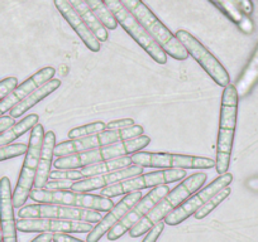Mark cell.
Listing matches in <instances>:
<instances>
[{"label": "cell", "mask_w": 258, "mask_h": 242, "mask_svg": "<svg viewBox=\"0 0 258 242\" xmlns=\"http://www.w3.org/2000/svg\"><path fill=\"white\" fill-rule=\"evenodd\" d=\"M61 86V81L59 80H51L47 83H44L43 86L38 87L37 90H34L33 92L29 93L23 101L18 103V105L14 106L11 111H9V116L12 118H18L22 115L27 112L28 110H31L33 106H36L37 103L41 102L43 98H46L47 96L51 95L52 92H54L56 90H58V87Z\"/></svg>", "instance_id": "cell-22"}, {"label": "cell", "mask_w": 258, "mask_h": 242, "mask_svg": "<svg viewBox=\"0 0 258 242\" xmlns=\"http://www.w3.org/2000/svg\"><path fill=\"white\" fill-rule=\"evenodd\" d=\"M141 135H143V128L141 125H133L128 129L115 130V132L105 130V132L98 133V134L90 135V137L81 138V139L58 143L54 148V155L57 158L68 157V155L76 154V153L88 152V150L115 144V143L123 142V140L133 139V138L141 137Z\"/></svg>", "instance_id": "cell-8"}, {"label": "cell", "mask_w": 258, "mask_h": 242, "mask_svg": "<svg viewBox=\"0 0 258 242\" xmlns=\"http://www.w3.org/2000/svg\"><path fill=\"white\" fill-rule=\"evenodd\" d=\"M69 3L71 4L76 13L79 14L81 19L86 23V26L90 28L94 36L98 38L99 42H106L109 39V32L106 31L105 26L100 22L93 9L84 2V0H69Z\"/></svg>", "instance_id": "cell-23"}, {"label": "cell", "mask_w": 258, "mask_h": 242, "mask_svg": "<svg viewBox=\"0 0 258 242\" xmlns=\"http://www.w3.org/2000/svg\"><path fill=\"white\" fill-rule=\"evenodd\" d=\"M135 124V120L132 118H121V120H114L109 121L108 124L105 125V130H111V132H115V130H123L128 129V128L133 127Z\"/></svg>", "instance_id": "cell-35"}, {"label": "cell", "mask_w": 258, "mask_h": 242, "mask_svg": "<svg viewBox=\"0 0 258 242\" xmlns=\"http://www.w3.org/2000/svg\"><path fill=\"white\" fill-rule=\"evenodd\" d=\"M14 118H12L11 116H2L0 117V133L6 132L8 128H11L12 125H14Z\"/></svg>", "instance_id": "cell-38"}, {"label": "cell", "mask_w": 258, "mask_h": 242, "mask_svg": "<svg viewBox=\"0 0 258 242\" xmlns=\"http://www.w3.org/2000/svg\"><path fill=\"white\" fill-rule=\"evenodd\" d=\"M21 219L27 218H53L63 221L86 222V223H99L103 218L100 212L91 209L74 208V207L59 206V204L37 203L26 206L18 211Z\"/></svg>", "instance_id": "cell-12"}, {"label": "cell", "mask_w": 258, "mask_h": 242, "mask_svg": "<svg viewBox=\"0 0 258 242\" xmlns=\"http://www.w3.org/2000/svg\"><path fill=\"white\" fill-rule=\"evenodd\" d=\"M230 192H232V189H230L229 187H225V188H223L222 191L218 192L217 194H214L212 198L208 199V201L205 202V203L203 204L199 209H198L197 213L194 214V216H195V218L197 219L205 218V217H207L209 213H212V212L214 211V209L217 208V207L219 206V204L222 203L224 199H227L228 197L230 196Z\"/></svg>", "instance_id": "cell-29"}, {"label": "cell", "mask_w": 258, "mask_h": 242, "mask_svg": "<svg viewBox=\"0 0 258 242\" xmlns=\"http://www.w3.org/2000/svg\"><path fill=\"white\" fill-rule=\"evenodd\" d=\"M83 174L80 170L78 169H56L51 170L49 173V180L54 179H62V180H81L83 179Z\"/></svg>", "instance_id": "cell-32"}, {"label": "cell", "mask_w": 258, "mask_h": 242, "mask_svg": "<svg viewBox=\"0 0 258 242\" xmlns=\"http://www.w3.org/2000/svg\"><path fill=\"white\" fill-rule=\"evenodd\" d=\"M44 129L42 124H37L32 129L31 138H29L28 149L26 152L23 167L17 182L16 189L13 192V206L14 208H21L28 199L33 188L34 179H36L37 170H38L39 155H41L42 144H43Z\"/></svg>", "instance_id": "cell-5"}, {"label": "cell", "mask_w": 258, "mask_h": 242, "mask_svg": "<svg viewBox=\"0 0 258 242\" xmlns=\"http://www.w3.org/2000/svg\"><path fill=\"white\" fill-rule=\"evenodd\" d=\"M247 187L252 189V191L258 192V178H252V179L248 180Z\"/></svg>", "instance_id": "cell-40"}, {"label": "cell", "mask_w": 258, "mask_h": 242, "mask_svg": "<svg viewBox=\"0 0 258 242\" xmlns=\"http://www.w3.org/2000/svg\"><path fill=\"white\" fill-rule=\"evenodd\" d=\"M74 183H75L74 180H62V179L48 180L42 189H46V191H51V192L70 191Z\"/></svg>", "instance_id": "cell-33"}, {"label": "cell", "mask_w": 258, "mask_h": 242, "mask_svg": "<svg viewBox=\"0 0 258 242\" xmlns=\"http://www.w3.org/2000/svg\"><path fill=\"white\" fill-rule=\"evenodd\" d=\"M232 173L227 172L224 173V174H220L217 179L213 180L209 186H207L200 192L198 191L197 193L192 194L190 198L186 199L178 208H176L175 211L171 212V213L165 218V223L168 224V226H177V224L185 222L188 217L197 213L198 209H199L208 199L212 198L214 194H217L218 192L222 191L225 187H229V184L232 183Z\"/></svg>", "instance_id": "cell-14"}, {"label": "cell", "mask_w": 258, "mask_h": 242, "mask_svg": "<svg viewBox=\"0 0 258 242\" xmlns=\"http://www.w3.org/2000/svg\"><path fill=\"white\" fill-rule=\"evenodd\" d=\"M27 149H28V145L22 144V143H18V144H9L7 145V147H2L0 148V162L26 154Z\"/></svg>", "instance_id": "cell-31"}, {"label": "cell", "mask_w": 258, "mask_h": 242, "mask_svg": "<svg viewBox=\"0 0 258 242\" xmlns=\"http://www.w3.org/2000/svg\"><path fill=\"white\" fill-rule=\"evenodd\" d=\"M142 198V194L141 192H132V193H128L120 202H119L116 206H114L110 211L108 212L105 217L101 218V221L99 223H96V226L91 229V232H89L88 236H86V242H99L101 239V237L104 234L108 233L124 216H125L126 212L132 208L135 204H137L138 202Z\"/></svg>", "instance_id": "cell-18"}, {"label": "cell", "mask_w": 258, "mask_h": 242, "mask_svg": "<svg viewBox=\"0 0 258 242\" xmlns=\"http://www.w3.org/2000/svg\"><path fill=\"white\" fill-rule=\"evenodd\" d=\"M186 174L187 173L185 169H162L157 170V172L147 173V174H141L101 189L100 196L111 199L114 197L121 196V194L140 192L141 189L180 182L186 177Z\"/></svg>", "instance_id": "cell-9"}, {"label": "cell", "mask_w": 258, "mask_h": 242, "mask_svg": "<svg viewBox=\"0 0 258 242\" xmlns=\"http://www.w3.org/2000/svg\"><path fill=\"white\" fill-rule=\"evenodd\" d=\"M54 148H56V134L53 132H47L43 138L41 155H39L38 170H37V175L33 184L36 189H42L44 184L48 182L52 162H53Z\"/></svg>", "instance_id": "cell-21"}, {"label": "cell", "mask_w": 258, "mask_h": 242, "mask_svg": "<svg viewBox=\"0 0 258 242\" xmlns=\"http://www.w3.org/2000/svg\"><path fill=\"white\" fill-rule=\"evenodd\" d=\"M104 3L109 8V11L113 13V16L115 17L118 24H120L124 31L142 47L143 51H146L152 57L155 62L160 63V65H165L167 62V54L165 53V51L145 31V28L140 24V22L123 6L120 0H104Z\"/></svg>", "instance_id": "cell-7"}, {"label": "cell", "mask_w": 258, "mask_h": 242, "mask_svg": "<svg viewBox=\"0 0 258 242\" xmlns=\"http://www.w3.org/2000/svg\"><path fill=\"white\" fill-rule=\"evenodd\" d=\"M129 165H132L131 155H129V157L118 158V159L106 160V162L95 163V164H91V165H88V167L81 168L80 172L84 178H89V177H95V175H99V174H104V173L123 169V168L129 167Z\"/></svg>", "instance_id": "cell-27"}, {"label": "cell", "mask_w": 258, "mask_h": 242, "mask_svg": "<svg viewBox=\"0 0 258 242\" xmlns=\"http://www.w3.org/2000/svg\"><path fill=\"white\" fill-rule=\"evenodd\" d=\"M17 86H18V80L16 77H7L3 81H0V101L8 93H11Z\"/></svg>", "instance_id": "cell-34"}, {"label": "cell", "mask_w": 258, "mask_h": 242, "mask_svg": "<svg viewBox=\"0 0 258 242\" xmlns=\"http://www.w3.org/2000/svg\"><path fill=\"white\" fill-rule=\"evenodd\" d=\"M53 239V234L51 233H41L38 237L33 239L32 242H52Z\"/></svg>", "instance_id": "cell-39"}, {"label": "cell", "mask_w": 258, "mask_h": 242, "mask_svg": "<svg viewBox=\"0 0 258 242\" xmlns=\"http://www.w3.org/2000/svg\"><path fill=\"white\" fill-rule=\"evenodd\" d=\"M0 231L3 242H18L17 221L14 218L13 192L8 177L0 179Z\"/></svg>", "instance_id": "cell-19"}, {"label": "cell", "mask_w": 258, "mask_h": 242, "mask_svg": "<svg viewBox=\"0 0 258 242\" xmlns=\"http://www.w3.org/2000/svg\"><path fill=\"white\" fill-rule=\"evenodd\" d=\"M39 117L37 113H31L27 117H24L23 120L18 121L14 125H12L11 128L6 130V132L0 133V148L7 147L11 143H13L14 140L18 139L19 137H22L23 134H26L28 130L33 129L37 124H38Z\"/></svg>", "instance_id": "cell-26"}, {"label": "cell", "mask_w": 258, "mask_h": 242, "mask_svg": "<svg viewBox=\"0 0 258 242\" xmlns=\"http://www.w3.org/2000/svg\"><path fill=\"white\" fill-rule=\"evenodd\" d=\"M143 169L145 168L141 167V165L133 164L126 168H123V169L104 173V174L95 175V177L85 178V179L75 182L73 184V187H71L70 191L78 192V193H89V192L98 191V189H104L106 187H110L113 184L119 183L121 180L141 175Z\"/></svg>", "instance_id": "cell-16"}, {"label": "cell", "mask_w": 258, "mask_h": 242, "mask_svg": "<svg viewBox=\"0 0 258 242\" xmlns=\"http://www.w3.org/2000/svg\"><path fill=\"white\" fill-rule=\"evenodd\" d=\"M52 242H84V241L75 238V237L70 236V234L58 233V234H53V239H52Z\"/></svg>", "instance_id": "cell-37"}, {"label": "cell", "mask_w": 258, "mask_h": 242, "mask_svg": "<svg viewBox=\"0 0 258 242\" xmlns=\"http://www.w3.org/2000/svg\"><path fill=\"white\" fill-rule=\"evenodd\" d=\"M163 228H165V222H158L157 224H155V226L146 233V237L143 238L142 242H157L161 233L163 232Z\"/></svg>", "instance_id": "cell-36"}, {"label": "cell", "mask_w": 258, "mask_h": 242, "mask_svg": "<svg viewBox=\"0 0 258 242\" xmlns=\"http://www.w3.org/2000/svg\"><path fill=\"white\" fill-rule=\"evenodd\" d=\"M176 38L180 41V43L187 51L188 56L192 57L198 63L203 67V70L213 78L215 83L220 87H227L230 83V76L227 72L224 67H223L222 63L210 53V51H208L203 43H200V41H198L190 32L180 31L176 32L175 34Z\"/></svg>", "instance_id": "cell-11"}, {"label": "cell", "mask_w": 258, "mask_h": 242, "mask_svg": "<svg viewBox=\"0 0 258 242\" xmlns=\"http://www.w3.org/2000/svg\"><path fill=\"white\" fill-rule=\"evenodd\" d=\"M151 143V138L147 135L133 138V139L123 140L115 144L106 145L98 149L88 150V152L76 153V154L59 157L53 162L56 169H81L95 163L106 162V160L118 159L121 157H129L131 154L141 152Z\"/></svg>", "instance_id": "cell-2"}, {"label": "cell", "mask_w": 258, "mask_h": 242, "mask_svg": "<svg viewBox=\"0 0 258 242\" xmlns=\"http://www.w3.org/2000/svg\"><path fill=\"white\" fill-rule=\"evenodd\" d=\"M29 198L36 203L59 204V206L74 207V208L91 209L96 212H109L114 207L110 198L101 197L100 194L78 193L73 191H46V189H32Z\"/></svg>", "instance_id": "cell-6"}, {"label": "cell", "mask_w": 258, "mask_h": 242, "mask_svg": "<svg viewBox=\"0 0 258 242\" xmlns=\"http://www.w3.org/2000/svg\"><path fill=\"white\" fill-rule=\"evenodd\" d=\"M0 242H3V234H2V231H0Z\"/></svg>", "instance_id": "cell-41"}, {"label": "cell", "mask_w": 258, "mask_h": 242, "mask_svg": "<svg viewBox=\"0 0 258 242\" xmlns=\"http://www.w3.org/2000/svg\"><path fill=\"white\" fill-rule=\"evenodd\" d=\"M84 2L93 9V12L98 16L101 23L105 26V28L110 29V31L118 28V22H116L113 13L109 11L108 7L105 6L104 0H84Z\"/></svg>", "instance_id": "cell-28"}, {"label": "cell", "mask_w": 258, "mask_h": 242, "mask_svg": "<svg viewBox=\"0 0 258 242\" xmlns=\"http://www.w3.org/2000/svg\"><path fill=\"white\" fill-rule=\"evenodd\" d=\"M105 125L106 124L103 123V121H94V123L83 125V127L74 128V129H71L70 132L68 133V138L69 140H76L81 139V138L90 137V135L105 132Z\"/></svg>", "instance_id": "cell-30"}, {"label": "cell", "mask_w": 258, "mask_h": 242, "mask_svg": "<svg viewBox=\"0 0 258 242\" xmlns=\"http://www.w3.org/2000/svg\"><path fill=\"white\" fill-rule=\"evenodd\" d=\"M54 75H56V70L53 67H44L34 73L33 76H31L23 83L17 86L11 93H8L3 100L0 101V117L4 116L6 112L11 111L14 106L18 105L21 101H23L29 93L43 86L48 81L53 80Z\"/></svg>", "instance_id": "cell-17"}, {"label": "cell", "mask_w": 258, "mask_h": 242, "mask_svg": "<svg viewBox=\"0 0 258 242\" xmlns=\"http://www.w3.org/2000/svg\"><path fill=\"white\" fill-rule=\"evenodd\" d=\"M93 228L91 223L86 222L53 218H27L17 221V231L23 233H89Z\"/></svg>", "instance_id": "cell-15"}, {"label": "cell", "mask_w": 258, "mask_h": 242, "mask_svg": "<svg viewBox=\"0 0 258 242\" xmlns=\"http://www.w3.org/2000/svg\"><path fill=\"white\" fill-rule=\"evenodd\" d=\"M53 2L59 13H61L62 17L66 19V22L70 24L71 28L75 31V33L80 37V39L84 42V44L88 47L89 51H100V42H99L98 38L94 36V33L90 31V28L86 26L85 22L79 17V14L76 13L75 9H74L73 7H71V4L69 3V0H53Z\"/></svg>", "instance_id": "cell-20"}, {"label": "cell", "mask_w": 258, "mask_h": 242, "mask_svg": "<svg viewBox=\"0 0 258 242\" xmlns=\"http://www.w3.org/2000/svg\"><path fill=\"white\" fill-rule=\"evenodd\" d=\"M133 164L143 168L160 169H210L215 167V160L194 155L171 154V153L138 152L131 155Z\"/></svg>", "instance_id": "cell-10"}, {"label": "cell", "mask_w": 258, "mask_h": 242, "mask_svg": "<svg viewBox=\"0 0 258 242\" xmlns=\"http://www.w3.org/2000/svg\"><path fill=\"white\" fill-rule=\"evenodd\" d=\"M170 193V187L168 184H163V186L155 187L151 192H148L143 198H141V201L137 204L132 207L125 213V216L108 232V239L109 241H116V239L120 238L121 236L129 232L161 199L165 196Z\"/></svg>", "instance_id": "cell-13"}, {"label": "cell", "mask_w": 258, "mask_h": 242, "mask_svg": "<svg viewBox=\"0 0 258 242\" xmlns=\"http://www.w3.org/2000/svg\"><path fill=\"white\" fill-rule=\"evenodd\" d=\"M207 180V174L203 172L195 173V174L190 175L186 178L182 183L178 184L176 188L170 191L167 196L163 197L131 231H129V236L132 238H137V237L143 236L147 233L155 224L158 222H162L168 214L176 208L181 206L183 202L187 198H190L194 193H197L203 184Z\"/></svg>", "instance_id": "cell-1"}, {"label": "cell", "mask_w": 258, "mask_h": 242, "mask_svg": "<svg viewBox=\"0 0 258 242\" xmlns=\"http://www.w3.org/2000/svg\"><path fill=\"white\" fill-rule=\"evenodd\" d=\"M210 2H213L230 21L234 22L239 27L240 31L247 34L252 33L254 29V24L247 14L243 13L239 6L235 3V0H210Z\"/></svg>", "instance_id": "cell-24"}, {"label": "cell", "mask_w": 258, "mask_h": 242, "mask_svg": "<svg viewBox=\"0 0 258 242\" xmlns=\"http://www.w3.org/2000/svg\"><path fill=\"white\" fill-rule=\"evenodd\" d=\"M238 100L239 96L235 90V86L229 83L223 91L222 105H220L217 159H215V168L219 175L224 174L229 169L230 155H232L233 142H234L235 128H237Z\"/></svg>", "instance_id": "cell-3"}, {"label": "cell", "mask_w": 258, "mask_h": 242, "mask_svg": "<svg viewBox=\"0 0 258 242\" xmlns=\"http://www.w3.org/2000/svg\"><path fill=\"white\" fill-rule=\"evenodd\" d=\"M258 82V46L255 48L254 53H253L252 58L248 62L247 67L243 71L242 76L239 77V80L235 83V90L239 97H244L248 93L250 92V90L253 88V86Z\"/></svg>", "instance_id": "cell-25"}, {"label": "cell", "mask_w": 258, "mask_h": 242, "mask_svg": "<svg viewBox=\"0 0 258 242\" xmlns=\"http://www.w3.org/2000/svg\"><path fill=\"white\" fill-rule=\"evenodd\" d=\"M120 2L136 17L145 31L160 44L167 56L177 61H185L188 58V53L185 47L142 0H120Z\"/></svg>", "instance_id": "cell-4"}]
</instances>
